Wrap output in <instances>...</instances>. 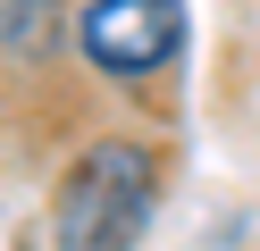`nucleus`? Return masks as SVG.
<instances>
[{"label": "nucleus", "instance_id": "f257e3e1", "mask_svg": "<svg viewBox=\"0 0 260 251\" xmlns=\"http://www.w3.org/2000/svg\"><path fill=\"white\" fill-rule=\"evenodd\" d=\"M159 209V151L135 134H101L76 151V167L51 193V243L59 251H135Z\"/></svg>", "mask_w": 260, "mask_h": 251}, {"label": "nucleus", "instance_id": "f03ea898", "mask_svg": "<svg viewBox=\"0 0 260 251\" xmlns=\"http://www.w3.org/2000/svg\"><path fill=\"white\" fill-rule=\"evenodd\" d=\"M76 50L101 76H159L185 50V0H92L76 17Z\"/></svg>", "mask_w": 260, "mask_h": 251}]
</instances>
